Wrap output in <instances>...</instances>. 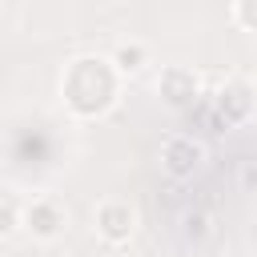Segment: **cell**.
I'll use <instances>...</instances> for the list:
<instances>
[{"mask_svg": "<svg viewBox=\"0 0 257 257\" xmlns=\"http://www.w3.org/2000/svg\"><path fill=\"white\" fill-rule=\"evenodd\" d=\"M108 60H112V68L120 72V80H124V76H141L145 64H149V48H145L141 40H120V44L108 52Z\"/></svg>", "mask_w": 257, "mask_h": 257, "instance_id": "7", "label": "cell"}, {"mask_svg": "<svg viewBox=\"0 0 257 257\" xmlns=\"http://www.w3.org/2000/svg\"><path fill=\"white\" fill-rule=\"evenodd\" d=\"M20 225H24V209H20V205H12V201H0V237L16 233Z\"/></svg>", "mask_w": 257, "mask_h": 257, "instance_id": "9", "label": "cell"}, {"mask_svg": "<svg viewBox=\"0 0 257 257\" xmlns=\"http://www.w3.org/2000/svg\"><path fill=\"white\" fill-rule=\"evenodd\" d=\"M157 96L169 108H189L201 96V76L189 64H165L161 76H157Z\"/></svg>", "mask_w": 257, "mask_h": 257, "instance_id": "6", "label": "cell"}, {"mask_svg": "<svg viewBox=\"0 0 257 257\" xmlns=\"http://www.w3.org/2000/svg\"><path fill=\"white\" fill-rule=\"evenodd\" d=\"M92 229H96V237H100L104 245L120 249V245H128L133 233H137V209H133L128 201H120V197H108V201L96 205Z\"/></svg>", "mask_w": 257, "mask_h": 257, "instance_id": "4", "label": "cell"}, {"mask_svg": "<svg viewBox=\"0 0 257 257\" xmlns=\"http://www.w3.org/2000/svg\"><path fill=\"white\" fill-rule=\"evenodd\" d=\"M213 112H217L225 124H245V120H253V112H257V84H253L249 76H229V80L217 88V96H213Z\"/></svg>", "mask_w": 257, "mask_h": 257, "instance_id": "5", "label": "cell"}, {"mask_svg": "<svg viewBox=\"0 0 257 257\" xmlns=\"http://www.w3.org/2000/svg\"><path fill=\"white\" fill-rule=\"evenodd\" d=\"M60 100L76 120H100L120 100V72L108 56H76L60 72Z\"/></svg>", "mask_w": 257, "mask_h": 257, "instance_id": "1", "label": "cell"}, {"mask_svg": "<svg viewBox=\"0 0 257 257\" xmlns=\"http://www.w3.org/2000/svg\"><path fill=\"white\" fill-rule=\"evenodd\" d=\"M205 161H209L205 141H197V137H189V133H173V137L161 141V169H165L169 177H177V181L201 173Z\"/></svg>", "mask_w": 257, "mask_h": 257, "instance_id": "2", "label": "cell"}, {"mask_svg": "<svg viewBox=\"0 0 257 257\" xmlns=\"http://www.w3.org/2000/svg\"><path fill=\"white\" fill-rule=\"evenodd\" d=\"M185 233H189L193 241H205V237H209V217H205V213H189V217H185Z\"/></svg>", "mask_w": 257, "mask_h": 257, "instance_id": "10", "label": "cell"}, {"mask_svg": "<svg viewBox=\"0 0 257 257\" xmlns=\"http://www.w3.org/2000/svg\"><path fill=\"white\" fill-rule=\"evenodd\" d=\"M229 20L237 28H245V32H257V0H237L229 8Z\"/></svg>", "mask_w": 257, "mask_h": 257, "instance_id": "8", "label": "cell"}, {"mask_svg": "<svg viewBox=\"0 0 257 257\" xmlns=\"http://www.w3.org/2000/svg\"><path fill=\"white\" fill-rule=\"evenodd\" d=\"M225 257H249V253H245V249H229Z\"/></svg>", "mask_w": 257, "mask_h": 257, "instance_id": "11", "label": "cell"}, {"mask_svg": "<svg viewBox=\"0 0 257 257\" xmlns=\"http://www.w3.org/2000/svg\"><path fill=\"white\" fill-rule=\"evenodd\" d=\"M32 241H40V245H52V241H60L64 237V229H68V209L56 201V197H32L28 205H24V225H20Z\"/></svg>", "mask_w": 257, "mask_h": 257, "instance_id": "3", "label": "cell"}]
</instances>
